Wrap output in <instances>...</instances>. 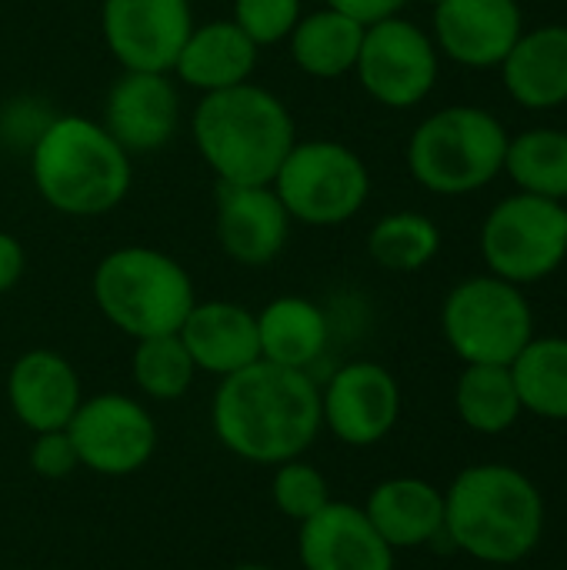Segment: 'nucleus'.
<instances>
[{"label": "nucleus", "mask_w": 567, "mask_h": 570, "mask_svg": "<svg viewBox=\"0 0 567 570\" xmlns=\"http://www.w3.org/2000/svg\"><path fill=\"white\" fill-rule=\"evenodd\" d=\"M217 441L251 464H284L301 458L321 434V387L311 371L254 361L221 377L211 407Z\"/></svg>", "instance_id": "1"}, {"label": "nucleus", "mask_w": 567, "mask_h": 570, "mask_svg": "<svg viewBox=\"0 0 567 570\" xmlns=\"http://www.w3.org/2000/svg\"><path fill=\"white\" fill-rule=\"evenodd\" d=\"M444 538L481 564H518L545 538V498L511 464H471L444 491Z\"/></svg>", "instance_id": "2"}, {"label": "nucleus", "mask_w": 567, "mask_h": 570, "mask_svg": "<svg viewBox=\"0 0 567 570\" xmlns=\"http://www.w3.org/2000/svg\"><path fill=\"white\" fill-rule=\"evenodd\" d=\"M201 160L217 184H271L287 150L297 144V124L287 104L261 83H237L204 94L190 117Z\"/></svg>", "instance_id": "3"}, {"label": "nucleus", "mask_w": 567, "mask_h": 570, "mask_svg": "<svg viewBox=\"0 0 567 570\" xmlns=\"http://www.w3.org/2000/svg\"><path fill=\"white\" fill-rule=\"evenodd\" d=\"M30 177L40 200L63 217L110 214L130 190L134 160L100 120L50 117L30 144Z\"/></svg>", "instance_id": "4"}, {"label": "nucleus", "mask_w": 567, "mask_h": 570, "mask_svg": "<svg viewBox=\"0 0 567 570\" xmlns=\"http://www.w3.org/2000/svg\"><path fill=\"white\" fill-rule=\"evenodd\" d=\"M90 291L104 321L134 341L177 334L197 304L187 267L144 244H127L104 254L94 267Z\"/></svg>", "instance_id": "5"}, {"label": "nucleus", "mask_w": 567, "mask_h": 570, "mask_svg": "<svg viewBox=\"0 0 567 570\" xmlns=\"http://www.w3.org/2000/svg\"><path fill=\"white\" fill-rule=\"evenodd\" d=\"M508 140L511 134L491 110L471 104L441 107L414 127L408 170L428 194H478L505 174Z\"/></svg>", "instance_id": "6"}, {"label": "nucleus", "mask_w": 567, "mask_h": 570, "mask_svg": "<svg viewBox=\"0 0 567 570\" xmlns=\"http://www.w3.org/2000/svg\"><path fill=\"white\" fill-rule=\"evenodd\" d=\"M271 187L294 224L341 227L364 210L371 197V170L364 157L341 140L297 137Z\"/></svg>", "instance_id": "7"}, {"label": "nucleus", "mask_w": 567, "mask_h": 570, "mask_svg": "<svg viewBox=\"0 0 567 570\" xmlns=\"http://www.w3.org/2000/svg\"><path fill=\"white\" fill-rule=\"evenodd\" d=\"M441 334L465 364H511L535 337V314L518 284L478 274L448 291Z\"/></svg>", "instance_id": "8"}, {"label": "nucleus", "mask_w": 567, "mask_h": 570, "mask_svg": "<svg viewBox=\"0 0 567 570\" xmlns=\"http://www.w3.org/2000/svg\"><path fill=\"white\" fill-rule=\"evenodd\" d=\"M481 257L518 287L551 277L567 261V204L525 190L498 200L481 224Z\"/></svg>", "instance_id": "9"}, {"label": "nucleus", "mask_w": 567, "mask_h": 570, "mask_svg": "<svg viewBox=\"0 0 567 570\" xmlns=\"http://www.w3.org/2000/svg\"><path fill=\"white\" fill-rule=\"evenodd\" d=\"M354 73L371 100L391 110H411L428 100L441 73L434 37L401 13L364 27Z\"/></svg>", "instance_id": "10"}, {"label": "nucleus", "mask_w": 567, "mask_h": 570, "mask_svg": "<svg viewBox=\"0 0 567 570\" xmlns=\"http://www.w3.org/2000/svg\"><path fill=\"white\" fill-rule=\"evenodd\" d=\"M80 468L104 478L137 474L157 451V424L127 394L84 397L67 424Z\"/></svg>", "instance_id": "11"}, {"label": "nucleus", "mask_w": 567, "mask_h": 570, "mask_svg": "<svg viewBox=\"0 0 567 570\" xmlns=\"http://www.w3.org/2000/svg\"><path fill=\"white\" fill-rule=\"evenodd\" d=\"M194 30L190 0H104L100 33L120 70L170 73Z\"/></svg>", "instance_id": "12"}, {"label": "nucleus", "mask_w": 567, "mask_h": 570, "mask_svg": "<svg viewBox=\"0 0 567 570\" xmlns=\"http://www.w3.org/2000/svg\"><path fill=\"white\" fill-rule=\"evenodd\" d=\"M324 428L351 448L381 444L401 417L398 377L378 361H351L321 391Z\"/></svg>", "instance_id": "13"}, {"label": "nucleus", "mask_w": 567, "mask_h": 570, "mask_svg": "<svg viewBox=\"0 0 567 570\" xmlns=\"http://www.w3.org/2000/svg\"><path fill=\"white\" fill-rule=\"evenodd\" d=\"M525 33V10L518 0H441L434 3L431 37L441 57L491 70L511 53Z\"/></svg>", "instance_id": "14"}, {"label": "nucleus", "mask_w": 567, "mask_h": 570, "mask_svg": "<svg viewBox=\"0 0 567 570\" xmlns=\"http://www.w3.org/2000/svg\"><path fill=\"white\" fill-rule=\"evenodd\" d=\"M100 124L134 157L154 154L174 140L180 127V94L170 73L120 70L104 97Z\"/></svg>", "instance_id": "15"}, {"label": "nucleus", "mask_w": 567, "mask_h": 570, "mask_svg": "<svg viewBox=\"0 0 567 570\" xmlns=\"http://www.w3.org/2000/svg\"><path fill=\"white\" fill-rule=\"evenodd\" d=\"M217 244L241 267H267L291 237V214L271 184H217Z\"/></svg>", "instance_id": "16"}, {"label": "nucleus", "mask_w": 567, "mask_h": 570, "mask_svg": "<svg viewBox=\"0 0 567 570\" xmlns=\"http://www.w3.org/2000/svg\"><path fill=\"white\" fill-rule=\"evenodd\" d=\"M297 558L304 570H394V548L378 534L364 508L328 501L301 521Z\"/></svg>", "instance_id": "17"}, {"label": "nucleus", "mask_w": 567, "mask_h": 570, "mask_svg": "<svg viewBox=\"0 0 567 570\" xmlns=\"http://www.w3.org/2000/svg\"><path fill=\"white\" fill-rule=\"evenodd\" d=\"M7 401L13 417L33 431H63L70 417L77 414L84 391L74 364L50 351V347H33L20 354L7 374Z\"/></svg>", "instance_id": "18"}, {"label": "nucleus", "mask_w": 567, "mask_h": 570, "mask_svg": "<svg viewBox=\"0 0 567 570\" xmlns=\"http://www.w3.org/2000/svg\"><path fill=\"white\" fill-rule=\"evenodd\" d=\"M177 337L184 341L194 367L214 377H231L261 361L257 314L234 301H197Z\"/></svg>", "instance_id": "19"}, {"label": "nucleus", "mask_w": 567, "mask_h": 570, "mask_svg": "<svg viewBox=\"0 0 567 570\" xmlns=\"http://www.w3.org/2000/svg\"><path fill=\"white\" fill-rule=\"evenodd\" d=\"M257 50L261 47L231 17L194 23L170 73L184 87L201 90V94L227 90V87L251 80L257 67Z\"/></svg>", "instance_id": "20"}, {"label": "nucleus", "mask_w": 567, "mask_h": 570, "mask_svg": "<svg viewBox=\"0 0 567 570\" xmlns=\"http://www.w3.org/2000/svg\"><path fill=\"white\" fill-rule=\"evenodd\" d=\"M364 514L394 551L428 548L444 538V491L421 478H388L364 504Z\"/></svg>", "instance_id": "21"}, {"label": "nucleus", "mask_w": 567, "mask_h": 570, "mask_svg": "<svg viewBox=\"0 0 567 570\" xmlns=\"http://www.w3.org/2000/svg\"><path fill=\"white\" fill-rule=\"evenodd\" d=\"M498 70L508 97L528 110L567 104V23L525 30Z\"/></svg>", "instance_id": "22"}, {"label": "nucleus", "mask_w": 567, "mask_h": 570, "mask_svg": "<svg viewBox=\"0 0 567 570\" xmlns=\"http://www.w3.org/2000/svg\"><path fill=\"white\" fill-rule=\"evenodd\" d=\"M331 337V324L324 307H317L307 297L284 294L264 304L257 314V341H261V361L311 371Z\"/></svg>", "instance_id": "23"}, {"label": "nucleus", "mask_w": 567, "mask_h": 570, "mask_svg": "<svg viewBox=\"0 0 567 570\" xmlns=\"http://www.w3.org/2000/svg\"><path fill=\"white\" fill-rule=\"evenodd\" d=\"M361 40L364 23L324 3L321 10L301 13L297 27L287 37V47L297 70L317 80H338L344 73H354Z\"/></svg>", "instance_id": "24"}, {"label": "nucleus", "mask_w": 567, "mask_h": 570, "mask_svg": "<svg viewBox=\"0 0 567 570\" xmlns=\"http://www.w3.org/2000/svg\"><path fill=\"white\" fill-rule=\"evenodd\" d=\"M454 411L478 434H505L525 414L508 364H465L454 384Z\"/></svg>", "instance_id": "25"}, {"label": "nucleus", "mask_w": 567, "mask_h": 570, "mask_svg": "<svg viewBox=\"0 0 567 570\" xmlns=\"http://www.w3.org/2000/svg\"><path fill=\"white\" fill-rule=\"evenodd\" d=\"M508 367L528 414L567 421V337H531Z\"/></svg>", "instance_id": "26"}, {"label": "nucleus", "mask_w": 567, "mask_h": 570, "mask_svg": "<svg viewBox=\"0 0 567 570\" xmlns=\"http://www.w3.org/2000/svg\"><path fill=\"white\" fill-rule=\"evenodd\" d=\"M505 174L518 190L567 204V130L531 127L508 140Z\"/></svg>", "instance_id": "27"}, {"label": "nucleus", "mask_w": 567, "mask_h": 570, "mask_svg": "<svg viewBox=\"0 0 567 570\" xmlns=\"http://www.w3.org/2000/svg\"><path fill=\"white\" fill-rule=\"evenodd\" d=\"M441 250V230L418 210H391L368 234V254L391 274H418Z\"/></svg>", "instance_id": "28"}, {"label": "nucleus", "mask_w": 567, "mask_h": 570, "mask_svg": "<svg viewBox=\"0 0 567 570\" xmlns=\"http://www.w3.org/2000/svg\"><path fill=\"white\" fill-rule=\"evenodd\" d=\"M194 374L197 367L177 334L137 341L134 357H130V377L140 394L154 401H177L190 391Z\"/></svg>", "instance_id": "29"}, {"label": "nucleus", "mask_w": 567, "mask_h": 570, "mask_svg": "<svg viewBox=\"0 0 567 570\" xmlns=\"http://www.w3.org/2000/svg\"><path fill=\"white\" fill-rule=\"evenodd\" d=\"M271 501L284 518L301 524L331 501V488H328V478L314 464L294 458V461L277 464L274 481H271Z\"/></svg>", "instance_id": "30"}, {"label": "nucleus", "mask_w": 567, "mask_h": 570, "mask_svg": "<svg viewBox=\"0 0 567 570\" xmlns=\"http://www.w3.org/2000/svg\"><path fill=\"white\" fill-rule=\"evenodd\" d=\"M301 13H304V0H234L231 20L257 47H271L291 37Z\"/></svg>", "instance_id": "31"}, {"label": "nucleus", "mask_w": 567, "mask_h": 570, "mask_svg": "<svg viewBox=\"0 0 567 570\" xmlns=\"http://www.w3.org/2000/svg\"><path fill=\"white\" fill-rule=\"evenodd\" d=\"M30 468L33 474H40L43 481H63L70 478L77 468H80V458L74 451V441L63 431H43V434H33V444H30Z\"/></svg>", "instance_id": "32"}, {"label": "nucleus", "mask_w": 567, "mask_h": 570, "mask_svg": "<svg viewBox=\"0 0 567 570\" xmlns=\"http://www.w3.org/2000/svg\"><path fill=\"white\" fill-rule=\"evenodd\" d=\"M23 271H27V250H23V244L13 234L0 230V294L13 291L20 284Z\"/></svg>", "instance_id": "33"}, {"label": "nucleus", "mask_w": 567, "mask_h": 570, "mask_svg": "<svg viewBox=\"0 0 567 570\" xmlns=\"http://www.w3.org/2000/svg\"><path fill=\"white\" fill-rule=\"evenodd\" d=\"M404 3H408V0H328V7H334V10H341V13L361 20L364 27L384 20V17L401 13Z\"/></svg>", "instance_id": "34"}, {"label": "nucleus", "mask_w": 567, "mask_h": 570, "mask_svg": "<svg viewBox=\"0 0 567 570\" xmlns=\"http://www.w3.org/2000/svg\"><path fill=\"white\" fill-rule=\"evenodd\" d=\"M231 570H277V568H267V564H241V568H231Z\"/></svg>", "instance_id": "35"}, {"label": "nucleus", "mask_w": 567, "mask_h": 570, "mask_svg": "<svg viewBox=\"0 0 567 570\" xmlns=\"http://www.w3.org/2000/svg\"><path fill=\"white\" fill-rule=\"evenodd\" d=\"M421 3H431V7H434V3H441V0H421Z\"/></svg>", "instance_id": "36"}]
</instances>
